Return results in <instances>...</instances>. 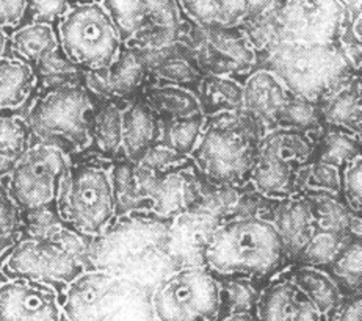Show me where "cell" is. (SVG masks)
Returning a JSON list of instances; mask_svg holds the SVG:
<instances>
[{"instance_id": "53", "label": "cell", "mask_w": 362, "mask_h": 321, "mask_svg": "<svg viewBox=\"0 0 362 321\" xmlns=\"http://www.w3.org/2000/svg\"><path fill=\"white\" fill-rule=\"evenodd\" d=\"M8 40H10V32L0 28V58L8 57Z\"/></svg>"}, {"instance_id": "55", "label": "cell", "mask_w": 362, "mask_h": 321, "mask_svg": "<svg viewBox=\"0 0 362 321\" xmlns=\"http://www.w3.org/2000/svg\"><path fill=\"white\" fill-rule=\"evenodd\" d=\"M77 2H81V0H77Z\"/></svg>"}, {"instance_id": "43", "label": "cell", "mask_w": 362, "mask_h": 321, "mask_svg": "<svg viewBox=\"0 0 362 321\" xmlns=\"http://www.w3.org/2000/svg\"><path fill=\"white\" fill-rule=\"evenodd\" d=\"M278 127L295 129L318 135L322 132V121L317 104L292 94L281 115Z\"/></svg>"}, {"instance_id": "4", "label": "cell", "mask_w": 362, "mask_h": 321, "mask_svg": "<svg viewBox=\"0 0 362 321\" xmlns=\"http://www.w3.org/2000/svg\"><path fill=\"white\" fill-rule=\"evenodd\" d=\"M259 68L272 71L295 96L317 102L344 85L356 72L337 45L279 42L259 60Z\"/></svg>"}, {"instance_id": "13", "label": "cell", "mask_w": 362, "mask_h": 321, "mask_svg": "<svg viewBox=\"0 0 362 321\" xmlns=\"http://www.w3.org/2000/svg\"><path fill=\"white\" fill-rule=\"evenodd\" d=\"M2 257L0 272L6 279L46 284L62 295L69 284L85 273L81 262L55 240L23 237Z\"/></svg>"}, {"instance_id": "16", "label": "cell", "mask_w": 362, "mask_h": 321, "mask_svg": "<svg viewBox=\"0 0 362 321\" xmlns=\"http://www.w3.org/2000/svg\"><path fill=\"white\" fill-rule=\"evenodd\" d=\"M139 177L151 214L162 220H173L192 210L204 182L192 158L162 174H152L139 166Z\"/></svg>"}, {"instance_id": "18", "label": "cell", "mask_w": 362, "mask_h": 321, "mask_svg": "<svg viewBox=\"0 0 362 321\" xmlns=\"http://www.w3.org/2000/svg\"><path fill=\"white\" fill-rule=\"evenodd\" d=\"M149 69L139 50L122 46L110 66L83 72V86L96 99L130 100L148 83Z\"/></svg>"}, {"instance_id": "32", "label": "cell", "mask_w": 362, "mask_h": 321, "mask_svg": "<svg viewBox=\"0 0 362 321\" xmlns=\"http://www.w3.org/2000/svg\"><path fill=\"white\" fill-rule=\"evenodd\" d=\"M194 91L204 116L238 112L243 108L242 80L233 76H202Z\"/></svg>"}, {"instance_id": "42", "label": "cell", "mask_w": 362, "mask_h": 321, "mask_svg": "<svg viewBox=\"0 0 362 321\" xmlns=\"http://www.w3.org/2000/svg\"><path fill=\"white\" fill-rule=\"evenodd\" d=\"M242 188L229 185H214L209 182H202L199 198L194 202L192 210L202 211L211 216L218 218L220 221H226L234 214V209L240 199Z\"/></svg>"}, {"instance_id": "39", "label": "cell", "mask_w": 362, "mask_h": 321, "mask_svg": "<svg viewBox=\"0 0 362 321\" xmlns=\"http://www.w3.org/2000/svg\"><path fill=\"white\" fill-rule=\"evenodd\" d=\"M206 126L204 115H194L190 118L160 121V136L158 141L175 149L179 154L190 157L197 148L202 130Z\"/></svg>"}, {"instance_id": "7", "label": "cell", "mask_w": 362, "mask_h": 321, "mask_svg": "<svg viewBox=\"0 0 362 321\" xmlns=\"http://www.w3.org/2000/svg\"><path fill=\"white\" fill-rule=\"evenodd\" d=\"M96 98L83 85H64L35 94L25 121L33 141L54 144L69 157L90 148V121Z\"/></svg>"}, {"instance_id": "25", "label": "cell", "mask_w": 362, "mask_h": 321, "mask_svg": "<svg viewBox=\"0 0 362 321\" xmlns=\"http://www.w3.org/2000/svg\"><path fill=\"white\" fill-rule=\"evenodd\" d=\"M126 100L98 99L90 121V148L94 158L113 162L121 158L122 108Z\"/></svg>"}, {"instance_id": "29", "label": "cell", "mask_w": 362, "mask_h": 321, "mask_svg": "<svg viewBox=\"0 0 362 321\" xmlns=\"http://www.w3.org/2000/svg\"><path fill=\"white\" fill-rule=\"evenodd\" d=\"M60 50L57 28L46 24H21L10 32L8 57L28 64L32 69L45 58Z\"/></svg>"}, {"instance_id": "51", "label": "cell", "mask_w": 362, "mask_h": 321, "mask_svg": "<svg viewBox=\"0 0 362 321\" xmlns=\"http://www.w3.org/2000/svg\"><path fill=\"white\" fill-rule=\"evenodd\" d=\"M349 18V23H359L361 21V0H339Z\"/></svg>"}, {"instance_id": "48", "label": "cell", "mask_w": 362, "mask_h": 321, "mask_svg": "<svg viewBox=\"0 0 362 321\" xmlns=\"http://www.w3.org/2000/svg\"><path fill=\"white\" fill-rule=\"evenodd\" d=\"M188 158L190 157L179 154V152L168 148L166 144L157 141L144 152L143 157L135 165H139L143 170H146L152 174H162L185 163Z\"/></svg>"}, {"instance_id": "47", "label": "cell", "mask_w": 362, "mask_h": 321, "mask_svg": "<svg viewBox=\"0 0 362 321\" xmlns=\"http://www.w3.org/2000/svg\"><path fill=\"white\" fill-rule=\"evenodd\" d=\"M362 157H356L340 168V198L345 201L346 206L350 207L353 214L361 215L362 206Z\"/></svg>"}, {"instance_id": "36", "label": "cell", "mask_w": 362, "mask_h": 321, "mask_svg": "<svg viewBox=\"0 0 362 321\" xmlns=\"http://www.w3.org/2000/svg\"><path fill=\"white\" fill-rule=\"evenodd\" d=\"M361 156V136L334 127H322L310 162L344 168Z\"/></svg>"}, {"instance_id": "54", "label": "cell", "mask_w": 362, "mask_h": 321, "mask_svg": "<svg viewBox=\"0 0 362 321\" xmlns=\"http://www.w3.org/2000/svg\"><path fill=\"white\" fill-rule=\"evenodd\" d=\"M0 188H4V187H2V185H0Z\"/></svg>"}, {"instance_id": "50", "label": "cell", "mask_w": 362, "mask_h": 321, "mask_svg": "<svg viewBox=\"0 0 362 321\" xmlns=\"http://www.w3.org/2000/svg\"><path fill=\"white\" fill-rule=\"evenodd\" d=\"M325 321H362L361 295L345 296Z\"/></svg>"}, {"instance_id": "33", "label": "cell", "mask_w": 362, "mask_h": 321, "mask_svg": "<svg viewBox=\"0 0 362 321\" xmlns=\"http://www.w3.org/2000/svg\"><path fill=\"white\" fill-rule=\"evenodd\" d=\"M36 78L28 64L11 57L0 58V113L27 104L35 94Z\"/></svg>"}, {"instance_id": "41", "label": "cell", "mask_w": 362, "mask_h": 321, "mask_svg": "<svg viewBox=\"0 0 362 321\" xmlns=\"http://www.w3.org/2000/svg\"><path fill=\"white\" fill-rule=\"evenodd\" d=\"M351 238L356 237L315 229L313 237H310L308 245L304 246V250L301 251L293 265L327 268Z\"/></svg>"}, {"instance_id": "27", "label": "cell", "mask_w": 362, "mask_h": 321, "mask_svg": "<svg viewBox=\"0 0 362 321\" xmlns=\"http://www.w3.org/2000/svg\"><path fill=\"white\" fill-rule=\"evenodd\" d=\"M139 98L160 121L190 118V116L202 113L197 91L193 88L158 82L151 76Z\"/></svg>"}, {"instance_id": "12", "label": "cell", "mask_w": 362, "mask_h": 321, "mask_svg": "<svg viewBox=\"0 0 362 321\" xmlns=\"http://www.w3.org/2000/svg\"><path fill=\"white\" fill-rule=\"evenodd\" d=\"M71 163L72 157L57 146L33 141L6 177V194L21 211L52 206Z\"/></svg>"}, {"instance_id": "8", "label": "cell", "mask_w": 362, "mask_h": 321, "mask_svg": "<svg viewBox=\"0 0 362 321\" xmlns=\"http://www.w3.org/2000/svg\"><path fill=\"white\" fill-rule=\"evenodd\" d=\"M124 47L158 52L184 40L190 23L179 0H100Z\"/></svg>"}, {"instance_id": "46", "label": "cell", "mask_w": 362, "mask_h": 321, "mask_svg": "<svg viewBox=\"0 0 362 321\" xmlns=\"http://www.w3.org/2000/svg\"><path fill=\"white\" fill-rule=\"evenodd\" d=\"M76 2L74 0H27L24 18L21 24H46L57 28L64 14Z\"/></svg>"}, {"instance_id": "31", "label": "cell", "mask_w": 362, "mask_h": 321, "mask_svg": "<svg viewBox=\"0 0 362 321\" xmlns=\"http://www.w3.org/2000/svg\"><path fill=\"white\" fill-rule=\"evenodd\" d=\"M238 28L260 60L281 42L279 0H252L248 16Z\"/></svg>"}, {"instance_id": "49", "label": "cell", "mask_w": 362, "mask_h": 321, "mask_svg": "<svg viewBox=\"0 0 362 321\" xmlns=\"http://www.w3.org/2000/svg\"><path fill=\"white\" fill-rule=\"evenodd\" d=\"M27 0H0V28L14 30L23 23Z\"/></svg>"}, {"instance_id": "14", "label": "cell", "mask_w": 362, "mask_h": 321, "mask_svg": "<svg viewBox=\"0 0 362 321\" xmlns=\"http://www.w3.org/2000/svg\"><path fill=\"white\" fill-rule=\"evenodd\" d=\"M192 27L182 42L202 76H233L243 80L259 68V55L240 28L204 30Z\"/></svg>"}, {"instance_id": "3", "label": "cell", "mask_w": 362, "mask_h": 321, "mask_svg": "<svg viewBox=\"0 0 362 321\" xmlns=\"http://www.w3.org/2000/svg\"><path fill=\"white\" fill-rule=\"evenodd\" d=\"M264 134V127L243 108L206 116L204 130L190 158L209 184L246 187Z\"/></svg>"}, {"instance_id": "40", "label": "cell", "mask_w": 362, "mask_h": 321, "mask_svg": "<svg viewBox=\"0 0 362 321\" xmlns=\"http://www.w3.org/2000/svg\"><path fill=\"white\" fill-rule=\"evenodd\" d=\"M220 317L235 312L256 313L260 290L257 281L246 277H220ZM218 317V318H220Z\"/></svg>"}, {"instance_id": "11", "label": "cell", "mask_w": 362, "mask_h": 321, "mask_svg": "<svg viewBox=\"0 0 362 321\" xmlns=\"http://www.w3.org/2000/svg\"><path fill=\"white\" fill-rule=\"evenodd\" d=\"M156 321H216L220 281L206 267L179 268L151 295Z\"/></svg>"}, {"instance_id": "23", "label": "cell", "mask_w": 362, "mask_h": 321, "mask_svg": "<svg viewBox=\"0 0 362 321\" xmlns=\"http://www.w3.org/2000/svg\"><path fill=\"white\" fill-rule=\"evenodd\" d=\"M160 136V119L140 98L126 100L122 108L121 158L136 163Z\"/></svg>"}, {"instance_id": "10", "label": "cell", "mask_w": 362, "mask_h": 321, "mask_svg": "<svg viewBox=\"0 0 362 321\" xmlns=\"http://www.w3.org/2000/svg\"><path fill=\"white\" fill-rule=\"evenodd\" d=\"M60 49L83 72L110 66L122 42L110 14L98 0H81L57 25Z\"/></svg>"}, {"instance_id": "19", "label": "cell", "mask_w": 362, "mask_h": 321, "mask_svg": "<svg viewBox=\"0 0 362 321\" xmlns=\"http://www.w3.org/2000/svg\"><path fill=\"white\" fill-rule=\"evenodd\" d=\"M223 221L198 210L173 218L166 235V251L177 268L204 267V255Z\"/></svg>"}, {"instance_id": "21", "label": "cell", "mask_w": 362, "mask_h": 321, "mask_svg": "<svg viewBox=\"0 0 362 321\" xmlns=\"http://www.w3.org/2000/svg\"><path fill=\"white\" fill-rule=\"evenodd\" d=\"M243 110L256 119L264 130L279 126L281 115L284 112L292 93L287 86L265 68H256L242 80Z\"/></svg>"}, {"instance_id": "44", "label": "cell", "mask_w": 362, "mask_h": 321, "mask_svg": "<svg viewBox=\"0 0 362 321\" xmlns=\"http://www.w3.org/2000/svg\"><path fill=\"white\" fill-rule=\"evenodd\" d=\"M21 218H23V237L52 240L64 228L55 204L21 211Z\"/></svg>"}, {"instance_id": "24", "label": "cell", "mask_w": 362, "mask_h": 321, "mask_svg": "<svg viewBox=\"0 0 362 321\" xmlns=\"http://www.w3.org/2000/svg\"><path fill=\"white\" fill-rule=\"evenodd\" d=\"M322 127H334L361 136V74L351 76L328 96L317 102Z\"/></svg>"}, {"instance_id": "52", "label": "cell", "mask_w": 362, "mask_h": 321, "mask_svg": "<svg viewBox=\"0 0 362 321\" xmlns=\"http://www.w3.org/2000/svg\"><path fill=\"white\" fill-rule=\"evenodd\" d=\"M216 321H257V320H256V313L235 312V313H228V315H223Z\"/></svg>"}, {"instance_id": "37", "label": "cell", "mask_w": 362, "mask_h": 321, "mask_svg": "<svg viewBox=\"0 0 362 321\" xmlns=\"http://www.w3.org/2000/svg\"><path fill=\"white\" fill-rule=\"evenodd\" d=\"M361 257H362V243L361 238H351L340 251L336 259L325 268L336 281L339 288L342 290L344 296L361 295Z\"/></svg>"}, {"instance_id": "15", "label": "cell", "mask_w": 362, "mask_h": 321, "mask_svg": "<svg viewBox=\"0 0 362 321\" xmlns=\"http://www.w3.org/2000/svg\"><path fill=\"white\" fill-rule=\"evenodd\" d=\"M346 23L339 0H279L281 42L337 45Z\"/></svg>"}, {"instance_id": "20", "label": "cell", "mask_w": 362, "mask_h": 321, "mask_svg": "<svg viewBox=\"0 0 362 321\" xmlns=\"http://www.w3.org/2000/svg\"><path fill=\"white\" fill-rule=\"evenodd\" d=\"M257 321H325L310 299L288 279L276 274L260 290L256 305Z\"/></svg>"}, {"instance_id": "9", "label": "cell", "mask_w": 362, "mask_h": 321, "mask_svg": "<svg viewBox=\"0 0 362 321\" xmlns=\"http://www.w3.org/2000/svg\"><path fill=\"white\" fill-rule=\"evenodd\" d=\"M318 135L286 127L267 130L257 144L251 188L272 201L295 196L296 173L313 160Z\"/></svg>"}, {"instance_id": "34", "label": "cell", "mask_w": 362, "mask_h": 321, "mask_svg": "<svg viewBox=\"0 0 362 321\" xmlns=\"http://www.w3.org/2000/svg\"><path fill=\"white\" fill-rule=\"evenodd\" d=\"M115 211L117 216L151 211L139 177V166L126 158H117L110 163Z\"/></svg>"}, {"instance_id": "1", "label": "cell", "mask_w": 362, "mask_h": 321, "mask_svg": "<svg viewBox=\"0 0 362 321\" xmlns=\"http://www.w3.org/2000/svg\"><path fill=\"white\" fill-rule=\"evenodd\" d=\"M171 220L151 211L117 216L91 240L86 272L96 269L126 277L148 295L179 269L166 251Z\"/></svg>"}, {"instance_id": "26", "label": "cell", "mask_w": 362, "mask_h": 321, "mask_svg": "<svg viewBox=\"0 0 362 321\" xmlns=\"http://www.w3.org/2000/svg\"><path fill=\"white\" fill-rule=\"evenodd\" d=\"M192 25L204 30L238 28L248 16L252 0H179Z\"/></svg>"}, {"instance_id": "17", "label": "cell", "mask_w": 362, "mask_h": 321, "mask_svg": "<svg viewBox=\"0 0 362 321\" xmlns=\"http://www.w3.org/2000/svg\"><path fill=\"white\" fill-rule=\"evenodd\" d=\"M0 321H63L62 293L46 284L0 282Z\"/></svg>"}, {"instance_id": "5", "label": "cell", "mask_w": 362, "mask_h": 321, "mask_svg": "<svg viewBox=\"0 0 362 321\" xmlns=\"http://www.w3.org/2000/svg\"><path fill=\"white\" fill-rule=\"evenodd\" d=\"M63 321H156L151 295L126 277L88 269L62 295Z\"/></svg>"}, {"instance_id": "2", "label": "cell", "mask_w": 362, "mask_h": 321, "mask_svg": "<svg viewBox=\"0 0 362 321\" xmlns=\"http://www.w3.org/2000/svg\"><path fill=\"white\" fill-rule=\"evenodd\" d=\"M215 277H246L269 282L291 267L273 224L260 216L223 221L204 255Z\"/></svg>"}, {"instance_id": "38", "label": "cell", "mask_w": 362, "mask_h": 321, "mask_svg": "<svg viewBox=\"0 0 362 321\" xmlns=\"http://www.w3.org/2000/svg\"><path fill=\"white\" fill-rule=\"evenodd\" d=\"M149 76L154 80H158V82L182 85L193 90L197 88V85L202 78L197 64L188 57L187 47L182 41L179 42L168 57H165L156 68L151 69Z\"/></svg>"}, {"instance_id": "22", "label": "cell", "mask_w": 362, "mask_h": 321, "mask_svg": "<svg viewBox=\"0 0 362 321\" xmlns=\"http://www.w3.org/2000/svg\"><path fill=\"white\" fill-rule=\"evenodd\" d=\"M269 221L273 224L288 264L293 265L315 232V220L309 201L303 194L276 201Z\"/></svg>"}, {"instance_id": "35", "label": "cell", "mask_w": 362, "mask_h": 321, "mask_svg": "<svg viewBox=\"0 0 362 321\" xmlns=\"http://www.w3.org/2000/svg\"><path fill=\"white\" fill-rule=\"evenodd\" d=\"M33 143L25 116L0 113V179H6Z\"/></svg>"}, {"instance_id": "30", "label": "cell", "mask_w": 362, "mask_h": 321, "mask_svg": "<svg viewBox=\"0 0 362 321\" xmlns=\"http://www.w3.org/2000/svg\"><path fill=\"white\" fill-rule=\"evenodd\" d=\"M284 272L288 279L310 299L323 318H327L345 298L342 290L325 268L291 265Z\"/></svg>"}, {"instance_id": "6", "label": "cell", "mask_w": 362, "mask_h": 321, "mask_svg": "<svg viewBox=\"0 0 362 321\" xmlns=\"http://www.w3.org/2000/svg\"><path fill=\"white\" fill-rule=\"evenodd\" d=\"M110 163L90 157L69 166L62 179L55 207L66 228L94 238L117 218Z\"/></svg>"}, {"instance_id": "45", "label": "cell", "mask_w": 362, "mask_h": 321, "mask_svg": "<svg viewBox=\"0 0 362 321\" xmlns=\"http://www.w3.org/2000/svg\"><path fill=\"white\" fill-rule=\"evenodd\" d=\"M23 238V218L5 188H0V257Z\"/></svg>"}, {"instance_id": "28", "label": "cell", "mask_w": 362, "mask_h": 321, "mask_svg": "<svg viewBox=\"0 0 362 321\" xmlns=\"http://www.w3.org/2000/svg\"><path fill=\"white\" fill-rule=\"evenodd\" d=\"M303 196L313 209L315 229L361 238V215L353 214L340 194L308 189Z\"/></svg>"}]
</instances>
